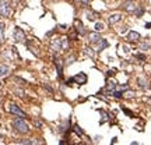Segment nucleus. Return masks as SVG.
<instances>
[{"instance_id": "obj_13", "label": "nucleus", "mask_w": 151, "mask_h": 145, "mask_svg": "<svg viewBox=\"0 0 151 145\" xmlns=\"http://www.w3.org/2000/svg\"><path fill=\"white\" fill-rule=\"evenodd\" d=\"M136 7H137V6H136L132 0H127L126 3H125V10H126V11H129V13H133V11L136 10Z\"/></svg>"}, {"instance_id": "obj_17", "label": "nucleus", "mask_w": 151, "mask_h": 145, "mask_svg": "<svg viewBox=\"0 0 151 145\" xmlns=\"http://www.w3.org/2000/svg\"><path fill=\"white\" fill-rule=\"evenodd\" d=\"M72 129H73V131H74V133L79 135V137H83V135H84V131L81 130V127H80L79 124H73Z\"/></svg>"}, {"instance_id": "obj_28", "label": "nucleus", "mask_w": 151, "mask_h": 145, "mask_svg": "<svg viewBox=\"0 0 151 145\" xmlns=\"http://www.w3.org/2000/svg\"><path fill=\"white\" fill-rule=\"evenodd\" d=\"M116 88L119 89V91H122V92H125V91H129V85H126V84H122V85H116Z\"/></svg>"}, {"instance_id": "obj_12", "label": "nucleus", "mask_w": 151, "mask_h": 145, "mask_svg": "<svg viewBox=\"0 0 151 145\" xmlns=\"http://www.w3.org/2000/svg\"><path fill=\"white\" fill-rule=\"evenodd\" d=\"M116 89V82H113V81H108V84H106V87H105V94L106 95H112V92Z\"/></svg>"}, {"instance_id": "obj_5", "label": "nucleus", "mask_w": 151, "mask_h": 145, "mask_svg": "<svg viewBox=\"0 0 151 145\" xmlns=\"http://www.w3.org/2000/svg\"><path fill=\"white\" fill-rule=\"evenodd\" d=\"M13 38L16 42H25V32L23 31V28L16 27L14 28V34H13Z\"/></svg>"}, {"instance_id": "obj_7", "label": "nucleus", "mask_w": 151, "mask_h": 145, "mask_svg": "<svg viewBox=\"0 0 151 145\" xmlns=\"http://www.w3.org/2000/svg\"><path fill=\"white\" fill-rule=\"evenodd\" d=\"M72 80L73 82H76L79 85H84V84H87V75H85V72H79L74 77H72Z\"/></svg>"}, {"instance_id": "obj_18", "label": "nucleus", "mask_w": 151, "mask_h": 145, "mask_svg": "<svg viewBox=\"0 0 151 145\" xmlns=\"http://www.w3.org/2000/svg\"><path fill=\"white\" fill-rule=\"evenodd\" d=\"M76 31H77L80 35H85V34H87V29H85V28L83 27V24L79 23V21H77V28H76Z\"/></svg>"}, {"instance_id": "obj_15", "label": "nucleus", "mask_w": 151, "mask_h": 145, "mask_svg": "<svg viewBox=\"0 0 151 145\" xmlns=\"http://www.w3.org/2000/svg\"><path fill=\"white\" fill-rule=\"evenodd\" d=\"M20 144H23V145H39V142H38V140L27 138V140H20Z\"/></svg>"}, {"instance_id": "obj_33", "label": "nucleus", "mask_w": 151, "mask_h": 145, "mask_svg": "<svg viewBox=\"0 0 151 145\" xmlns=\"http://www.w3.org/2000/svg\"><path fill=\"white\" fill-rule=\"evenodd\" d=\"M43 88L46 89V91H49V92H50V94H53V88H50V87H49V85H43Z\"/></svg>"}, {"instance_id": "obj_22", "label": "nucleus", "mask_w": 151, "mask_h": 145, "mask_svg": "<svg viewBox=\"0 0 151 145\" xmlns=\"http://www.w3.org/2000/svg\"><path fill=\"white\" fill-rule=\"evenodd\" d=\"M69 123H70V120H69V119H67V120L64 121L63 124H62V126H60V127H59V131H60V133H66V131H67V127H69Z\"/></svg>"}, {"instance_id": "obj_26", "label": "nucleus", "mask_w": 151, "mask_h": 145, "mask_svg": "<svg viewBox=\"0 0 151 145\" xmlns=\"http://www.w3.org/2000/svg\"><path fill=\"white\" fill-rule=\"evenodd\" d=\"M74 62H76V56H73L72 55V56H69L67 59H66V66H72Z\"/></svg>"}, {"instance_id": "obj_2", "label": "nucleus", "mask_w": 151, "mask_h": 145, "mask_svg": "<svg viewBox=\"0 0 151 145\" xmlns=\"http://www.w3.org/2000/svg\"><path fill=\"white\" fill-rule=\"evenodd\" d=\"M13 127L16 130L17 133H20V134H28L30 133V126L25 123L24 119H21V117H18L16 120L13 121Z\"/></svg>"}, {"instance_id": "obj_19", "label": "nucleus", "mask_w": 151, "mask_h": 145, "mask_svg": "<svg viewBox=\"0 0 151 145\" xmlns=\"http://www.w3.org/2000/svg\"><path fill=\"white\" fill-rule=\"evenodd\" d=\"M144 11H145V10H144V7H141V6H137V7H136V10L133 11V13H134V16H136V17H141V16L144 14Z\"/></svg>"}, {"instance_id": "obj_3", "label": "nucleus", "mask_w": 151, "mask_h": 145, "mask_svg": "<svg viewBox=\"0 0 151 145\" xmlns=\"http://www.w3.org/2000/svg\"><path fill=\"white\" fill-rule=\"evenodd\" d=\"M11 16V4L8 0H0V17L8 18Z\"/></svg>"}, {"instance_id": "obj_27", "label": "nucleus", "mask_w": 151, "mask_h": 145, "mask_svg": "<svg viewBox=\"0 0 151 145\" xmlns=\"http://www.w3.org/2000/svg\"><path fill=\"white\" fill-rule=\"evenodd\" d=\"M112 95H113L115 98H122V96H123V92L119 91V89H115V91L112 92Z\"/></svg>"}, {"instance_id": "obj_32", "label": "nucleus", "mask_w": 151, "mask_h": 145, "mask_svg": "<svg viewBox=\"0 0 151 145\" xmlns=\"http://www.w3.org/2000/svg\"><path fill=\"white\" fill-rule=\"evenodd\" d=\"M16 81H17V82H21L20 85H24V84H27V81H24L23 78H18V77H16Z\"/></svg>"}, {"instance_id": "obj_20", "label": "nucleus", "mask_w": 151, "mask_h": 145, "mask_svg": "<svg viewBox=\"0 0 151 145\" xmlns=\"http://www.w3.org/2000/svg\"><path fill=\"white\" fill-rule=\"evenodd\" d=\"M94 29H95L97 32L103 31V29H105V24H103V23H101V21H98V23H95V25H94Z\"/></svg>"}, {"instance_id": "obj_30", "label": "nucleus", "mask_w": 151, "mask_h": 145, "mask_svg": "<svg viewBox=\"0 0 151 145\" xmlns=\"http://www.w3.org/2000/svg\"><path fill=\"white\" fill-rule=\"evenodd\" d=\"M123 112L126 113L129 117H133V116H134V114H133V112H132V110H129V109H126V107H123Z\"/></svg>"}, {"instance_id": "obj_23", "label": "nucleus", "mask_w": 151, "mask_h": 145, "mask_svg": "<svg viewBox=\"0 0 151 145\" xmlns=\"http://www.w3.org/2000/svg\"><path fill=\"white\" fill-rule=\"evenodd\" d=\"M85 17H87L90 21H95V18L98 17L97 13H91V11H85Z\"/></svg>"}, {"instance_id": "obj_10", "label": "nucleus", "mask_w": 151, "mask_h": 145, "mask_svg": "<svg viewBox=\"0 0 151 145\" xmlns=\"http://www.w3.org/2000/svg\"><path fill=\"white\" fill-rule=\"evenodd\" d=\"M141 38V35L139 32H136V31H129L127 32V40L129 42H137V40H140Z\"/></svg>"}, {"instance_id": "obj_1", "label": "nucleus", "mask_w": 151, "mask_h": 145, "mask_svg": "<svg viewBox=\"0 0 151 145\" xmlns=\"http://www.w3.org/2000/svg\"><path fill=\"white\" fill-rule=\"evenodd\" d=\"M50 49H52L53 52H62V50L69 49V38H67V36H62V38L55 39L52 42Z\"/></svg>"}, {"instance_id": "obj_43", "label": "nucleus", "mask_w": 151, "mask_h": 145, "mask_svg": "<svg viewBox=\"0 0 151 145\" xmlns=\"http://www.w3.org/2000/svg\"><path fill=\"white\" fill-rule=\"evenodd\" d=\"M76 1H79V3H80V1H81V0H76Z\"/></svg>"}, {"instance_id": "obj_35", "label": "nucleus", "mask_w": 151, "mask_h": 145, "mask_svg": "<svg viewBox=\"0 0 151 145\" xmlns=\"http://www.w3.org/2000/svg\"><path fill=\"white\" fill-rule=\"evenodd\" d=\"M127 96L133 98V96H134V92H133V91H129V92H127Z\"/></svg>"}, {"instance_id": "obj_24", "label": "nucleus", "mask_w": 151, "mask_h": 145, "mask_svg": "<svg viewBox=\"0 0 151 145\" xmlns=\"http://www.w3.org/2000/svg\"><path fill=\"white\" fill-rule=\"evenodd\" d=\"M84 53H85L87 56H90V57H95V52H94L91 48H88V46L84 48Z\"/></svg>"}, {"instance_id": "obj_25", "label": "nucleus", "mask_w": 151, "mask_h": 145, "mask_svg": "<svg viewBox=\"0 0 151 145\" xmlns=\"http://www.w3.org/2000/svg\"><path fill=\"white\" fill-rule=\"evenodd\" d=\"M148 49H151L150 42H143V43L140 45V50H148Z\"/></svg>"}, {"instance_id": "obj_39", "label": "nucleus", "mask_w": 151, "mask_h": 145, "mask_svg": "<svg viewBox=\"0 0 151 145\" xmlns=\"http://www.w3.org/2000/svg\"><path fill=\"white\" fill-rule=\"evenodd\" d=\"M130 145H140V144H139V142H136V141H133V142H132Z\"/></svg>"}, {"instance_id": "obj_11", "label": "nucleus", "mask_w": 151, "mask_h": 145, "mask_svg": "<svg viewBox=\"0 0 151 145\" xmlns=\"http://www.w3.org/2000/svg\"><path fill=\"white\" fill-rule=\"evenodd\" d=\"M137 85H139V88L144 89V91L150 88V82L145 80L144 77H139V78H137Z\"/></svg>"}, {"instance_id": "obj_31", "label": "nucleus", "mask_w": 151, "mask_h": 145, "mask_svg": "<svg viewBox=\"0 0 151 145\" xmlns=\"http://www.w3.org/2000/svg\"><path fill=\"white\" fill-rule=\"evenodd\" d=\"M34 124H35V127H37V129H42V121L35 120V121H34Z\"/></svg>"}, {"instance_id": "obj_16", "label": "nucleus", "mask_w": 151, "mask_h": 145, "mask_svg": "<svg viewBox=\"0 0 151 145\" xmlns=\"http://www.w3.org/2000/svg\"><path fill=\"white\" fill-rule=\"evenodd\" d=\"M8 72H10V68H8L7 66L0 64V78H1V77H6V75H8Z\"/></svg>"}, {"instance_id": "obj_21", "label": "nucleus", "mask_w": 151, "mask_h": 145, "mask_svg": "<svg viewBox=\"0 0 151 145\" xmlns=\"http://www.w3.org/2000/svg\"><path fill=\"white\" fill-rule=\"evenodd\" d=\"M4 29H6L4 23H0V43L4 40Z\"/></svg>"}, {"instance_id": "obj_9", "label": "nucleus", "mask_w": 151, "mask_h": 145, "mask_svg": "<svg viewBox=\"0 0 151 145\" xmlns=\"http://www.w3.org/2000/svg\"><path fill=\"white\" fill-rule=\"evenodd\" d=\"M108 46H109V42H108L106 39H101L95 45V52H97V53H101V52H102V50H105Z\"/></svg>"}, {"instance_id": "obj_37", "label": "nucleus", "mask_w": 151, "mask_h": 145, "mask_svg": "<svg viewBox=\"0 0 151 145\" xmlns=\"http://www.w3.org/2000/svg\"><path fill=\"white\" fill-rule=\"evenodd\" d=\"M81 3H83L84 6H88V3H90V0H81Z\"/></svg>"}, {"instance_id": "obj_45", "label": "nucleus", "mask_w": 151, "mask_h": 145, "mask_svg": "<svg viewBox=\"0 0 151 145\" xmlns=\"http://www.w3.org/2000/svg\"><path fill=\"white\" fill-rule=\"evenodd\" d=\"M111 145H113V144H111Z\"/></svg>"}, {"instance_id": "obj_8", "label": "nucleus", "mask_w": 151, "mask_h": 145, "mask_svg": "<svg viewBox=\"0 0 151 145\" xmlns=\"http://www.w3.org/2000/svg\"><path fill=\"white\" fill-rule=\"evenodd\" d=\"M101 39H102V38H101V35H99V32H97V31L88 34V40H90V43H91V45H94V46H95V45Z\"/></svg>"}, {"instance_id": "obj_4", "label": "nucleus", "mask_w": 151, "mask_h": 145, "mask_svg": "<svg viewBox=\"0 0 151 145\" xmlns=\"http://www.w3.org/2000/svg\"><path fill=\"white\" fill-rule=\"evenodd\" d=\"M8 112L13 113L17 117H21V119H25V117H27V113H25L24 110H21L16 103H10V105H8Z\"/></svg>"}, {"instance_id": "obj_14", "label": "nucleus", "mask_w": 151, "mask_h": 145, "mask_svg": "<svg viewBox=\"0 0 151 145\" xmlns=\"http://www.w3.org/2000/svg\"><path fill=\"white\" fill-rule=\"evenodd\" d=\"M122 20L120 14H112L111 17H108V24H115V23H119Z\"/></svg>"}, {"instance_id": "obj_34", "label": "nucleus", "mask_w": 151, "mask_h": 145, "mask_svg": "<svg viewBox=\"0 0 151 145\" xmlns=\"http://www.w3.org/2000/svg\"><path fill=\"white\" fill-rule=\"evenodd\" d=\"M106 75H109V77L115 75V70H108V71H106Z\"/></svg>"}, {"instance_id": "obj_44", "label": "nucleus", "mask_w": 151, "mask_h": 145, "mask_svg": "<svg viewBox=\"0 0 151 145\" xmlns=\"http://www.w3.org/2000/svg\"><path fill=\"white\" fill-rule=\"evenodd\" d=\"M0 102H1V99H0Z\"/></svg>"}, {"instance_id": "obj_6", "label": "nucleus", "mask_w": 151, "mask_h": 145, "mask_svg": "<svg viewBox=\"0 0 151 145\" xmlns=\"http://www.w3.org/2000/svg\"><path fill=\"white\" fill-rule=\"evenodd\" d=\"M53 64L56 66V70H57V77H59V80L63 77V62L59 59L57 56L53 57Z\"/></svg>"}, {"instance_id": "obj_40", "label": "nucleus", "mask_w": 151, "mask_h": 145, "mask_svg": "<svg viewBox=\"0 0 151 145\" xmlns=\"http://www.w3.org/2000/svg\"><path fill=\"white\" fill-rule=\"evenodd\" d=\"M59 145H64V141H60V142H59Z\"/></svg>"}, {"instance_id": "obj_41", "label": "nucleus", "mask_w": 151, "mask_h": 145, "mask_svg": "<svg viewBox=\"0 0 151 145\" xmlns=\"http://www.w3.org/2000/svg\"><path fill=\"white\" fill-rule=\"evenodd\" d=\"M0 89H1V82H0Z\"/></svg>"}, {"instance_id": "obj_29", "label": "nucleus", "mask_w": 151, "mask_h": 145, "mask_svg": "<svg viewBox=\"0 0 151 145\" xmlns=\"http://www.w3.org/2000/svg\"><path fill=\"white\" fill-rule=\"evenodd\" d=\"M136 59H137V60H140V62L143 63L144 60H145V56H144V55H141V53H137V55H136Z\"/></svg>"}, {"instance_id": "obj_38", "label": "nucleus", "mask_w": 151, "mask_h": 145, "mask_svg": "<svg viewBox=\"0 0 151 145\" xmlns=\"http://www.w3.org/2000/svg\"><path fill=\"white\" fill-rule=\"evenodd\" d=\"M145 28H151V23H147L145 24Z\"/></svg>"}, {"instance_id": "obj_36", "label": "nucleus", "mask_w": 151, "mask_h": 145, "mask_svg": "<svg viewBox=\"0 0 151 145\" xmlns=\"http://www.w3.org/2000/svg\"><path fill=\"white\" fill-rule=\"evenodd\" d=\"M94 141H95V142H99V141H101V135H95V137H94Z\"/></svg>"}, {"instance_id": "obj_42", "label": "nucleus", "mask_w": 151, "mask_h": 145, "mask_svg": "<svg viewBox=\"0 0 151 145\" xmlns=\"http://www.w3.org/2000/svg\"><path fill=\"white\" fill-rule=\"evenodd\" d=\"M1 138H3V137H1V134H0V140H1Z\"/></svg>"}]
</instances>
